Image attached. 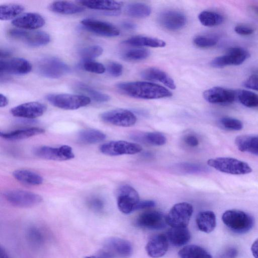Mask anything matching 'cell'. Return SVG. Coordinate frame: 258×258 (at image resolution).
Segmentation results:
<instances>
[{
  "label": "cell",
  "instance_id": "6da1fadb",
  "mask_svg": "<svg viewBox=\"0 0 258 258\" xmlns=\"http://www.w3.org/2000/svg\"><path fill=\"white\" fill-rule=\"evenodd\" d=\"M116 88L123 94L138 99H157L172 95L166 88L145 81L121 82L116 85Z\"/></svg>",
  "mask_w": 258,
  "mask_h": 258
},
{
  "label": "cell",
  "instance_id": "7a4b0ae2",
  "mask_svg": "<svg viewBox=\"0 0 258 258\" xmlns=\"http://www.w3.org/2000/svg\"><path fill=\"white\" fill-rule=\"evenodd\" d=\"M224 224L232 232L237 234H244L253 227V217L248 213L238 210H229L222 215Z\"/></svg>",
  "mask_w": 258,
  "mask_h": 258
},
{
  "label": "cell",
  "instance_id": "3957f363",
  "mask_svg": "<svg viewBox=\"0 0 258 258\" xmlns=\"http://www.w3.org/2000/svg\"><path fill=\"white\" fill-rule=\"evenodd\" d=\"M133 247L127 240L110 237L104 242L96 254L99 258H127L132 254Z\"/></svg>",
  "mask_w": 258,
  "mask_h": 258
},
{
  "label": "cell",
  "instance_id": "277c9868",
  "mask_svg": "<svg viewBox=\"0 0 258 258\" xmlns=\"http://www.w3.org/2000/svg\"><path fill=\"white\" fill-rule=\"evenodd\" d=\"M208 165L220 172L243 175L252 171L250 166L245 162L231 157H217L207 161Z\"/></svg>",
  "mask_w": 258,
  "mask_h": 258
},
{
  "label": "cell",
  "instance_id": "5b68a950",
  "mask_svg": "<svg viewBox=\"0 0 258 258\" xmlns=\"http://www.w3.org/2000/svg\"><path fill=\"white\" fill-rule=\"evenodd\" d=\"M46 99L53 106L64 110H75L86 106L91 102L88 97L80 94H49Z\"/></svg>",
  "mask_w": 258,
  "mask_h": 258
},
{
  "label": "cell",
  "instance_id": "8992f818",
  "mask_svg": "<svg viewBox=\"0 0 258 258\" xmlns=\"http://www.w3.org/2000/svg\"><path fill=\"white\" fill-rule=\"evenodd\" d=\"M8 34L11 38L31 47H39L49 43V35L42 31H27L21 29H11Z\"/></svg>",
  "mask_w": 258,
  "mask_h": 258
},
{
  "label": "cell",
  "instance_id": "52a82bcc",
  "mask_svg": "<svg viewBox=\"0 0 258 258\" xmlns=\"http://www.w3.org/2000/svg\"><path fill=\"white\" fill-rule=\"evenodd\" d=\"M38 72L48 78H59L71 72L69 66L55 57L48 56L42 58L38 63Z\"/></svg>",
  "mask_w": 258,
  "mask_h": 258
},
{
  "label": "cell",
  "instance_id": "ba28073f",
  "mask_svg": "<svg viewBox=\"0 0 258 258\" xmlns=\"http://www.w3.org/2000/svg\"><path fill=\"white\" fill-rule=\"evenodd\" d=\"M4 196L12 205L20 208L34 207L42 201V198L40 195L23 190H8L4 194Z\"/></svg>",
  "mask_w": 258,
  "mask_h": 258
},
{
  "label": "cell",
  "instance_id": "9c48e42d",
  "mask_svg": "<svg viewBox=\"0 0 258 258\" xmlns=\"http://www.w3.org/2000/svg\"><path fill=\"white\" fill-rule=\"evenodd\" d=\"M193 212L191 205L186 202L176 204L166 216L167 224L171 227H187Z\"/></svg>",
  "mask_w": 258,
  "mask_h": 258
},
{
  "label": "cell",
  "instance_id": "30bf717a",
  "mask_svg": "<svg viewBox=\"0 0 258 258\" xmlns=\"http://www.w3.org/2000/svg\"><path fill=\"white\" fill-rule=\"evenodd\" d=\"M250 57L249 52L240 47L229 48L226 53L214 58L211 60L210 65L216 68H221L228 66H237L242 63Z\"/></svg>",
  "mask_w": 258,
  "mask_h": 258
},
{
  "label": "cell",
  "instance_id": "8fae6325",
  "mask_svg": "<svg viewBox=\"0 0 258 258\" xmlns=\"http://www.w3.org/2000/svg\"><path fill=\"white\" fill-rule=\"evenodd\" d=\"M142 150V147L140 145L125 141H110L100 147L102 153L111 156L136 154Z\"/></svg>",
  "mask_w": 258,
  "mask_h": 258
},
{
  "label": "cell",
  "instance_id": "7c38bea8",
  "mask_svg": "<svg viewBox=\"0 0 258 258\" xmlns=\"http://www.w3.org/2000/svg\"><path fill=\"white\" fill-rule=\"evenodd\" d=\"M117 194V205L120 212L127 214L135 211L140 200L139 194L134 188L124 185L119 187Z\"/></svg>",
  "mask_w": 258,
  "mask_h": 258
},
{
  "label": "cell",
  "instance_id": "4fadbf2b",
  "mask_svg": "<svg viewBox=\"0 0 258 258\" xmlns=\"http://www.w3.org/2000/svg\"><path fill=\"white\" fill-rule=\"evenodd\" d=\"M100 118L106 123L123 127L133 126L137 120L132 112L124 109H115L105 111L101 114Z\"/></svg>",
  "mask_w": 258,
  "mask_h": 258
},
{
  "label": "cell",
  "instance_id": "5bb4252c",
  "mask_svg": "<svg viewBox=\"0 0 258 258\" xmlns=\"http://www.w3.org/2000/svg\"><path fill=\"white\" fill-rule=\"evenodd\" d=\"M34 153L39 158L54 161L70 160L75 156L72 147L68 145H62L57 148L41 146L36 148Z\"/></svg>",
  "mask_w": 258,
  "mask_h": 258
},
{
  "label": "cell",
  "instance_id": "9a60e30c",
  "mask_svg": "<svg viewBox=\"0 0 258 258\" xmlns=\"http://www.w3.org/2000/svg\"><path fill=\"white\" fill-rule=\"evenodd\" d=\"M136 224L139 227L149 229H162L166 226V217L160 212L148 211L143 213L138 217Z\"/></svg>",
  "mask_w": 258,
  "mask_h": 258
},
{
  "label": "cell",
  "instance_id": "2e32d148",
  "mask_svg": "<svg viewBox=\"0 0 258 258\" xmlns=\"http://www.w3.org/2000/svg\"><path fill=\"white\" fill-rule=\"evenodd\" d=\"M87 30L105 37H115L119 35V30L113 25L103 21L85 19L81 22Z\"/></svg>",
  "mask_w": 258,
  "mask_h": 258
},
{
  "label": "cell",
  "instance_id": "e0dca14e",
  "mask_svg": "<svg viewBox=\"0 0 258 258\" xmlns=\"http://www.w3.org/2000/svg\"><path fill=\"white\" fill-rule=\"evenodd\" d=\"M46 110V106L38 102H29L12 108L10 112L18 117L34 119L42 115Z\"/></svg>",
  "mask_w": 258,
  "mask_h": 258
},
{
  "label": "cell",
  "instance_id": "ac0fdd59",
  "mask_svg": "<svg viewBox=\"0 0 258 258\" xmlns=\"http://www.w3.org/2000/svg\"><path fill=\"white\" fill-rule=\"evenodd\" d=\"M32 70V66L27 60L20 57L9 59H1V74H8L22 75L29 73Z\"/></svg>",
  "mask_w": 258,
  "mask_h": 258
},
{
  "label": "cell",
  "instance_id": "d6986e66",
  "mask_svg": "<svg viewBox=\"0 0 258 258\" xmlns=\"http://www.w3.org/2000/svg\"><path fill=\"white\" fill-rule=\"evenodd\" d=\"M203 96L207 102L216 104H229L236 100L235 90L220 87H214L205 91Z\"/></svg>",
  "mask_w": 258,
  "mask_h": 258
},
{
  "label": "cell",
  "instance_id": "ffe728a7",
  "mask_svg": "<svg viewBox=\"0 0 258 258\" xmlns=\"http://www.w3.org/2000/svg\"><path fill=\"white\" fill-rule=\"evenodd\" d=\"M158 21L166 29L176 31L184 27L186 23V18L180 12L172 10H166L160 13Z\"/></svg>",
  "mask_w": 258,
  "mask_h": 258
},
{
  "label": "cell",
  "instance_id": "44dd1931",
  "mask_svg": "<svg viewBox=\"0 0 258 258\" xmlns=\"http://www.w3.org/2000/svg\"><path fill=\"white\" fill-rule=\"evenodd\" d=\"M43 17L36 13H26L14 19L12 24L14 26L25 30H35L45 25Z\"/></svg>",
  "mask_w": 258,
  "mask_h": 258
},
{
  "label": "cell",
  "instance_id": "7402d4cb",
  "mask_svg": "<svg viewBox=\"0 0 258 258\" xmlns=\"http://www.w3.org/2000/svg\"><path fill=\"white\" fill-rule=\"evenodd\" d=\"M168 248L167 236L163 234H157L149 239L146 246V250L150 257L159 258L166 253Z\"/></svg>",
  "mask_w": 258,
  "mask_h": 258
},
{
  "label": "cell",
  "instance_id": "603a6c76",
  "mask_svg": "<svg viewBox=\"0 0 258 258\" xmlns=\"http://www.w3.org/2000/svg\"><path fill=\"white\" fill-rule=\"evenodd\" d=\"M141 77L146 80L159 81L171 89H175L173 80L162 70L156 68H148L141 73Z\"/></svg>",
  "mask_w": 258,
  "mask_h": 258
},
{
  "label": "cell",
  "instance_id": "cb8c5ba5",
  "mask_svg": "<svg viewBox=\"0 0 258 258\" xmlns=\"http://www.w3.org/2000/svg\"><path fill=\"white\" fill-rule=\"evenodd\" d=\"M78 3L91 9L109 11L112 15L120 12L122 7V3L114 1H80Z\"/></svg>",
  "mask_w": 258,
  "mask_h": 258
},
{
  "label": "cell",
  "instance_id": "d4e9b609",
  "mask_svg": "<svg viewBox=\"0 0 258 258\" xmlns=\"http://www.w3.org/2000/svg\"><path fill=\"white\" fill-rule=\"evenodd\" d=\"M235 144L241 152L258 155V135L237 136L235 139Z\"/></svg>",
  "mask_w": 258,
  "mask_h": 258
},
{
  "label": "cell",
  "instance_id": "484cf974",
  "mask_svg": "<svg viewBox=\"0 0 258 258\" xmlns=\"http://www.w3.org/2000/svg\"><path fill=\"white\" fill-rule=\"evenodd\" d=\"M45 130L39 127H30L19 129L10 132H1V138L10 141H16L27 139L38 135L42 134Z\"/></svg>",
  "mask_w": 258,
  "mask_h": 258
},
{
  "label": "cell",
  "instance_id": "4316f807",
  "mask_svg": "<svg viewBox=\"0 0 258 258\" xmlns=\"http://www.w3.org/2000/svg\"><path fill=\"white\" fill-rule=\"evenodd\" d=\"M124 45L133 46H148L151 47H163L166 45L163 40L154 37L135 36L122 42Z\"/></svg>",
  "mask_w": 258,
  "mask_h": 258
},
{
  "label": "cell",
  "instance_id": "83f0119b",
  "mask_svg": "<svg viewBox=\"0 0 258 258\" xmlns=\"http://www.w3.org/2000/svg\"><path fill=\"white\" fill-rule=\"evenodd\" d=\"M196 223L199 229L205 233L213 231L216 226V217L211 211L200 212L196 218Z\"/></svg>",
  "mask_w": 258,
  "mask_h": 258
},
{
  "label": "cell",
  "instance_id": "f1b7e54d",
  "mask_svg": "<svg viewBox=\"0 0 258 258\" xmlns=\"http://www.w3.org/2000/svg\"><path fill=\"white\" fill-rule=\"evenodd\" d=\"M48 8L52 12L64 15L76 14L85 10L84 7L68 1L53 2Z\"/></svg>",
  "mask_w": 258,
  "mask_h": 258
},
{
  "label": "cell",
  "instance_id": "f546056e",
  "mask_svg": "<svg viewBox=\"0 0 258 258\" xmlns=\"http://www.w3.org/2000/svg\"><path fill=\"white\" fill-rule=\"evenodd\" d=\"M190 233L187 227H171L167 232V238L175 246H181L190 239Z\"/></svg>",
  "mask_w": 258,
  "mask_h": 258
},
{
  "label": "cell",
  "instance_id": "4dcf8cb0",
  "mask_svg": "<svg viewBox=\"0 0 258 258\" xmlns=\"http://www.w3.org/2000/svg\"><path fill=\"white\" fill-rule=\"evenodd\" d=\"M13 176L19 182L28 185H38L43 179L39 174L26 169H18L13 172Z\"/></svg>",
  "mask_w": 258,
  "mask_h": 258
},
{
  "label": "cell",
  "instance_id": "1f68e13d",
  "mask_svg": "<svg viewBox=\"0 0 258 258\" xmlns=\"http://www.w3.org/2000/svg\"><path fill=\"white\" fill-rule=\"evenodd\" d=\"M78 138L83 144H93L104 141L106 138V135L97 130L86 129L80 132Z\"/></svg>",
  "mask_w": 258,
  "mask_h": 258
},
{
  "label": "cell",
  "instance_id": "d6a6232c",
  "mask_svg": "<svg viewBox=\"0 0 258 258\" xmlns=\"http://www.w3.org/2000/svg\"><path fill=\"white\" fill-rule=\"evenodd\" d=\"M77 90L83 93L89 98L98 103H103L110 100V96L106 94L98 91L90 86L82 83H77L76 85Z\"/></svg>",
  "mask_w": 258,
  "mask_h": 258
},
{
  "label": "cell",
  "instance_id": "836d02e7",
  "mask_svg": "<svg viewBox=\"0 0 258 258\" xmlns=\"http://www.w3.org/2000/svg\"><path fill=\"white\" fill-rule=\"evenodd\" d=\"M178 255L180 258H212L205 249L196 245L184 246L179 251Z\"/></svg>",
  "mask_w": 258,
  "mask_h": 258
},
{
  "label": "cell",
  "instance_id": "e575fe53",
  "mask_svg": "<svg viewBox=\"0 0 258 258\" xmlns=\"http://www.w3.org/2000/svg\"><path fill=\"white\" fill-rule=\"evenodd\" d=\"M24 10V7L21 5L16 4L2 5L0 6V19L4 21L14 19Z\"/></svg>",
  "mask_w": 258,
  "mask_h": 258
},
{
  "label": "cell",
  "instance_id": "d590c367",
  "mask_svg": "<svg viewBox=\"0 0 258 258\" xmlns=\"http://www.w3.org/2000/svg\"><path fill=\"white\" fill-rule=\"evenodd\" d=\"M236 99L243 105L249 107H258V95L246 90H235Z\"/></svg>",
  "mask_w": 258,
  "mask_h": 258
},
{
  "label": "cell",
  "instance_id": "8d00e7d4",
  "mask_svg": "<svg viewBox=\"0 0 258 258\" xmlns=\"http://www.w3.org/2000/svg\"><path fill=\"white\" fill-rule=\"evenodd\" d=\"M201 23L205 26L213 27L222 24L223 17L220 14L209 11L202 12L198 16Z\"/></svg>",
  "mask_w": 258,
  "mask_h": 258
},
{
  "label": "cell",
  "instance_id": "74e56055",
  "mask_svg": "<svg viewBox=\"0 0 258 258\" xmlns=\"http://www.w3.org/2000/svg\"><path fill=\"white\" fill-rule=\"evenodd\" d=\"M125 12L131 17L144 18L150 15L151 9L148 5L145 4L133 3L126 7Z\"/></svg>",
  "mask_w": 258,
  "mask_h": 258
},
{
  "label": "cell",
  "instance_id": "f35d334b",
  "mask_svg": "<svg viewBox=\"0 0 258 258\" xmlns=\"http://www.w3.org/2000/svg\"><path fill=\"white\" fill-rule=\"evenodd\" d=\"M135 136L137 140L155 146H162L166 143L165 136L159 132H148Z\"/></svg>",
  "mask_w": 258,
  "mask_h": 258
},
{
  "label": "cell",
  "instance_id": "ab89813d",
  "mask_svg": "<svg viewBox=\"0 0 258 258\" xmlns=\"http://www.w3.org/2000/svg\"><path fill=\"white\" fill-rule=\"evenodd\" d=\"M150 55V51L145 48H133L124 52L122 57L127 60L138 61L144 60Z\"/></svg>",
  "mask_w": 258,
  "mask_h": 258
},
{
  "label": "cell",
  "instance_id": "60d3db41",
  "mask_svg": "<svg viewBox=\"0 0 258 258\" xmlns=\"http://www.w3.org/2000/svg\"><path fill=\"white\" fill-rule=\"evenodd\" d=\"M103 51V48L100 46L93 45L81 49L79 54L81 58L86 61L92 60L99 56L102 54Z\"/></svg>",
  "mask_w": 258,
  "mask_h": 258
},
{
  "label": "cell",
  "instance_id": "b9f144b4",
  "mask_svg": "<svg viewBox=\"0 0 258 258\" xmlns=\"http://www.w3.org/2000/svg\"><path fill=\"white\" fill-rule=\"evenodd\" d=\"M27 237L29 242L34 246H39L44 242L43 233L39 228L35 226L28 228L27 231Z\"/></svg>",
  "mask_w": 258,
  "mask_h": 258
},
{
  "label": "cell",
  "instance_id": "7bdbcfd3",
  "mask_svg": "<svg viewBox=\"0 0 258 258\" xmlns=\"http://www.w3.org/2000/svg\"><path fill=\"white\" fill-rule=\"evenodd\" d=\"M219 122L223 128L230 131H239L243 126L240 120L231 117H223L220 119Z\"/></svg>",
  "mask_w": 258,
  "mask_h": 258
},
{
  "label": "cell",
  "instance_id": "ee69618b",
  "mask_svg": "<svg viewBox=\"0 0 258 258\" xmlns=\"http://www.w3.org/2000/svg\"><path fill=\"white\" fill-rule=\"evenodd\" d=\"M218 39L212 36H198L194 39V44L200 48H209L215 45Z\"/></svg>",
  "mask_w": 258,
  "mask_h": 258
},
{
  "label": "cell",
  "instance_id": "f6af8a7d",
  "mask_svg": "<svg viewBox=\"0 0 258 258\" xmlns=\"http://www.w3.org/2000/svg\"><path fill=\"white\" fill-rule=\"evenodd\" d=\"M83 68L87 72L98 74H103L105 71V68L102 63L92 60L84 61Z\"/></svg>",
  "mask_w": 258,
  "mask_h": 258
},
{
  "label": "cell",
  "instance_id": "bcb514c9",
  "mask_svg": "<svg viewBox=\"0 0 258 258\" xmlns=\"http://www.w3.org/2000/svg\"><path fill=\"white\" fill-rule=\"evenodd\" d=\"M87 204L90 209L94 212L100 213L104 208V203L103 201L99 198L93 197L89 199Z\"/></svg>",
  "mask_w": 258,
  "mask_h": 258
},
{
  "label": "cell",
  "instance_id": "7dc6e473",
  "mask_svg": "<svg viewBox=\"0 0 258 258\" xmlns=\"http://www.w3.org/2000/svg\"><path fill=\"white\" fill-rule=\"evenodd\" d=\"M107 70L109 74L115 77L121 75L123 71L122 65L117 62L111 61L108 63Z\"/></svg>",
  "mask_w": 258,
  "mask_h": 258
},
{
  "label": "cell",
  "instance_id": "c3c4849f",
  "mask_svg": "<svg viewBox=\"0 0 258 258\" xmlns=\"http://www.w3.org/2000/svg\"><path fill=\"white\" fill-rule=\"evenodd\" d=\"M243 86L245 88L258 91V75H253L249 77L244 81Z\"/></svg>",
  "mask_w": 258,
  "mask_h": 258
},
{
  "label": "cell",
  "instance_id": "681fc988",
  "mask_svg": "<svg viewBox=\"0 0 258 258\" xmlns=\"http://www.w3.org/2000/svg\"><path fill=\"white\" fill-rule=\"evenodd\" d=\"M234 31L241 35H249L253 33V29L252 28L243 25H237L234 28Z\"/></svg>",
  "mask_w": 258,
  "mask_h": 258
},
{
  "label": "cell",
  "instance_id": "f907efd6",
  "mask_svg": "<svg viewBox=\"0 0 258 258\" xmlns=\"http://www.w3.org/2000/svg\"><path fill=\"white\" fill-rule=\"evenodd\" d=\"M185 172L189 173H194L199 172L202 170V168L194 164L185 163L181 164V167Z\"/></svg>",
  "mask_w": 258,
  "mask_h": 258
},
{
  "label": "cell",
  "instance_id": "816d5d0a",
  "mask_svg": "<svg viewBox=\"0 0 258 258\" xmlns=\"http://www.w3.org/2000/svg\"><path fill=\"white\" fill-rule=\"evenodd\" d=\"M155 206V203L152 200L140 201L137 204L135 210L144 209L153 207Z\"/></svg>",
  "mask_w": 258,
  "mask_h": 258
},
{
  "label": "cell",
  "instance_id": "f5cc1de1",
  "mask_svg": "<svg viewBox=\"0 0 258 258\" xmlns=\"http://www.w3.org/2000/svg\"><path fill=\"white\" fill-rule=\"evenodd\" d=\"M238 254L237 249L235 247H230L225 250L220 258H235Z\"/></svg>",
  "mask_w": 258,
  "mask_h": 258
},
{
  "label": "cell",
  "instance_id": "db71d44e",
  "mask_svg": "<svg viewBox=\"0 0 258 258\" xmlns=\"http://www.w3.org/2000/svg\"><path fill=\"white\" fill-rule=\"evenodd\" d=\"M184 142L188 146L195 147L199 145V142L198 138L194 135H188L184 138Z\"/></svg>",
  "mask_w": 258,
  "mask_h": 258
},
{
  "label": "cell",
  "instance_id": "11a10c76",
  "mask_svg": "<svg viewBox=\"0 0 258 258\" xmlns=\"http://www.w3.org/2000/svg\"><path fill=\"white\" fill-rule=\"evenodd\" d=\"M251 251L254 258H258V238L252 244Z\"/></svg>",
  "mask_w": 258,
  "mask_h": 258
},
{
  "label": "cell",
  "instance_id": "9f6ffc18",
  "mask_svg": "<svg viewBox=\"0 0 258 258\" xmlns=\"http://www.w3.org/2000/svg\"><path fill=\"white\" fill-rule=\"evenodd\" d=\"M122 26L126 30H133L135 29L136 27L135 24L128 21L123 22L122 24Z\"/></svg>",
  "mask_w": 258,
  "mask_h": 258
},
{
  "label": "cell",
  "instance_id": "6f0895ef",
  "mask_svg": "<svg viewBox=\"0 0 258 258\" xmlns=\"http://www.w3.org/2000/svg\"><path fill=\"white\" fill-rule=\"evenodd\" d=\"M9 103L8 98L3 94L0 95V107H4L6 106Z\"/></svg>",
  "mask_w": 258,
  "mask_h": 258
},
{
  "label": "cell",
  "instance_id": "680465c9",
  "mask_svg": "<svg viewBox=\"0 0 258 258\" xmlns=\"http://www.w3.org/2000/svg\"><path fill=\"white\" fill-rule=\"evenodd\" d=\"M0 53L1 59L4 58V59L11 56L12 54V53L10 51L2 49H1Z\"/></svg>",
  "mask_w": 258,
  "mask_h": 258
},
{
  "label": "cell",
  "instance_id": "91938a15",
  "mask_svg": "<svg viewBox=\"0 0 258 258\" xmlns=\"http://www.w3.org/2000/svg\"><path fill=\"white\" fill-rule=\"evenodd\" d=\"M0 258H10L5 249L2 246L0 247Z\"/></svg>",
  "mask_w": 258,
  "mask_h": 258
},
{
  "label": "cell",
  "instance_id": "94428289",
  "mask_svg": "<svg viewBox=\"0 0 258 258\" xmlns=\"http://www.w3.org/2000/svg\"><path fill=\"white\" fill-rule=\"evenodd\" d=\"M250 9L251 11L258 17V7L252 6L250 7Z\"/></svg>",
  "mask_w": 258,
  "mask_h": 258
},
{
  "label": "cell",
  "instance_id": "6125c7cd",
  "mask_svg": "<svg viewBox=\"0 0 258 258\" xmlns=\"http://www.w3.org/2000/svg\"><path fill=\"white\" fill-rule=\"evenodd\" d=\"M84 258H99L96 255L86 256Z\"/></svg>",
  "mask_w": 258,
  "mask_h": 258
}]
</instances>
